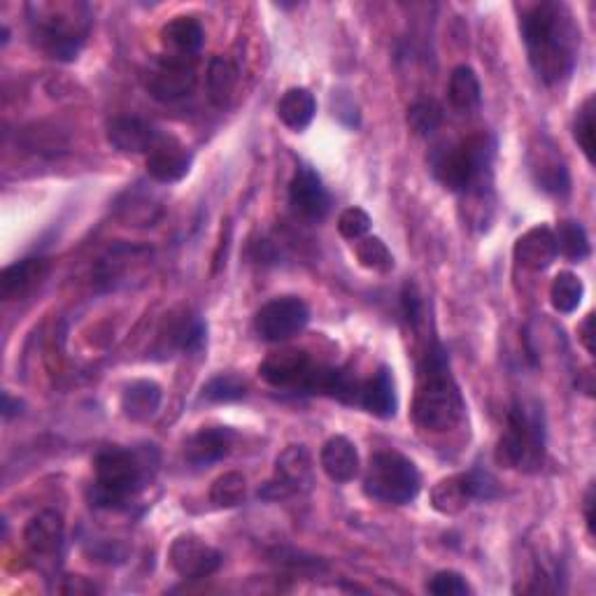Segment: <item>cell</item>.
<instances>
[{"instance_id": "6da1fadb", "label": "cell", "mask_w": 596, "mask_h": 596, "mask_svg": "<svg viewBox=\"0 0 596 596\" xmlns=\"http://www.w3.org/2000/svg\"><path fill=\"white\" fill-rule=\"evenodd\" d=\"M520 31L538 80L559 84L573 73L581 31L564 3H555V0L536 3L522 14Z\"/></svg>"}, {"instance_id": "7a4b0ae2", "label": "cell", "mask_w": 596, "mask_h": 596, "mask_svg": "<svg viewBox=\"0 0 596 596\" xmlns=\"http://www.w3.org/2000/svg\"><path fill=\"white\" fill-rule=\"evenodd\" d=\"M464 401L450 371V359L441 343H433L419 361L417 392L413 403L415 422L427 431H448L462 419Z\"/></svg>"}, {"instance_id": "3957f363", "label": "cell", "mask_w": 596, "mask_h": 596, "mask_svg": "<svg viewBox=\"0 0 596 596\" xmlns=\"http://www.w3.org/2000/svg\"><path fill=\"white\" fill-rule=\"evenodd\" d=\"M28 26L31 38L49 59L70 63L80 57L92 31V8L86 3H31Z\"/></svg>"}, {"instance_id": "277c9868", "label": "cell", "mask_w": 596, "mask_h": 596, "mask_svg": "<svg viewBox=\"0 0 596 596\" xmlns=\"http://www.w3.org/2000/svg\"><path fill=\"white\" fill-rule=\"evenodd\" d=\"M150 452L152 450H124L110 448L103 450L94 462V485L90 499L96 508L119 511L129 505L150 480Z\"/></svg>"}, {"instance_id": "5b68a950", "label": "cell", "mask_w": 596, "mask_h": 596, "mask_svg": "<svg viewBox=\"0 0 596 596\" xmlns=\"http://www.w3.org/2000/svg\"><path fill=\"white\" fill-rule=\"evenodd\" d=\"M546 457V417L538 403L515 401L508 410V425L494 452L501 468L532 470Z\"/></svg>"}, {"instance_id": "8992f818", "label": "cell", "mask_w": 596, "mask_h": 596, "mask_svg": "<svg viewBox=\"0 0 596 596\" xmlns=\"http://www.w3.org/2000/svg\"><path fill=\"white\" fill-rule=\"evenodd\" d=\"M422 487L417 466L398 452H376L363 476V492L380 503L406 505L415 501Z\"/></svg>"}, {"instance_id": "52a82bcc", "label": "cell", "mask_w": 596, "mask_h": 596, "mask_svg": "<svg viewBox=\"0 0 596 596\" xmlns=\"http://www.w3.org/2000/svg\"><path fill=\"white\" fill-rule=\"evenodd\" d=\"M494 143L487 135H470L460 145L433 154V175L448 191L470 189L492 166Z\"/></svg>"}, {"instance_id": "ba28073f", "label": "cell", "mask_w": 596, "mask_h": 596, "mask_svg": "<svg viewBox=\"0 0 596 596\" xmlns=\"http://www.w3.org/2000/svg\"><path fill=\"white\" fill-rule=\"evenodd\" d=\"M310 322V308L298 296H279L257 312L254 331L266 343H285Z\"/></svg>"}, {"instance_id": "9c48e42d", "label": "cell", "mask_w": 596, "mask_h": 596, "mask_svg": "<svg viewBox=\"0 0 596 596\" xmlns=\"http://www.w3.org/2000/svg\"><path fill=\"white\" fill-rule=\"evenodd\" d=\"M196 84L199 75L194 63L175 57L156 59L145 75V86L150 96L159 103H178L194 94Z\"/></svg>"}, {"instance_id": "30bf717a", "label": "cell", "mask_w": 596, "mask_h": 596, "mask_svg": "<svg viewBox=\"0 0 596 596\" xmlns=\"http://www.w3.org/2000/svg\"><path fill=\"white\" fill-rule=\"evenodd\" d=\"M168 559L175 573L184 577V581H203V577L217 573L224 562L219 550L191 534L172 540Z\"/></svg>"}, {"instance_id": "8fae6325", "label": "cell", "mask_w": 596, "mask_h": 596, "mask_svg": "<svg viewBox=\"0 0 596 596\" xmlns=\"http://www.w3.org/2000/svg\"><path fill=\"white\" fill-rule=\"evenodd\" d=\"M318 366L310 361L303 349H279L261 363L259 373L273 388L283 390H310L312 376Z\"/></svg>"}, {"instance_id": "7c38bea8", "label": "cell", "mask_w": 596, "mask_h": 596, "mask_svg": "<svg viewBox=\"0 0 596 596\" xmlns=\"http://www.w3.org/2000/svg\"><path fill=\"white\" fill-rule=\"evenodd\" d=\"M312 478V460L303 445H289L275 462V480L264 489H259L261 497L283 499L298 489L310 485Z\"/></svg>"}, {"instance_id": "4fadbf2b", "label": "cell", "mask_w": 596, "mask_h": 596, "mask_svg": "<svg viewBox=\"0 0 596 596\" xmlns=\"http://www.w3.org/2000/svg\"><path fill=\"white\" fill-rule=\"evenodd\" d=\"M147 175L162 184H175L187 178L191 168V154L178 138L162 133L147 154Z\"/></svg>"}, {"instance_id": "5bb4252c", "label": "cell", "mask_w": 596, "mask_h": 596, "mask_svg": "<svg viewBox=\"0 0 596 596\" xmlns=\"http://www.w3.org/2000/svg\"><path fill=\"white\" fill-rule=\"evenodd\" d=\"M289 203L303 219L320 222L329 215L331 196L320 175L303 166L296 170L289 184Z\"/></svg>"}, {"instance_id": "9a60e30c", "label": "cell", "mask_w": 596, "mask_h": 596, "mask_svg": "<svg viewBox=\"0 0 596 596\" xmlns=\"http://www.w3.org/2000/svg\"><path fill=\"white\" fill-rule=\"evenodd\" d=\"M529 168L536 184L548 191V194H567L571 187L569 178V168L562 159V154L557 152V147L550 143V140H540V147H534L529 154Z\"/></svg>"}, {"instance_id": "2e32d148", "label": "cell", "mask_w": 596, "mask_h": 596, "mask_svg": "<svg viewBox=\"0 0 596 596\" xmlns=\"http://www.w3.org/2000/svg\"><path fill=\"white\" fill-rule=\"evenodd\" d=\"M236 433L229 427H203L187 438L184 460L191 466H213L231 452Z\"/></svg>"}, {"instance_id": "e0dca14e", "label": "cell", "mask_w": 596, "mask_h": 596, "mask_svg": "<svg viewBox=\"0 0 596 596\" xmlns=\"http://www.w3.org/2000/svg\"><path fill=\"white\" fill-rule=\"evenodd\" d=\"M162 131L138 117H117L108 124V143L121 154H150Z\"/></svg>"}, {"instance_id": "ac0fdd59", "label": "cell", "mask_w": 596, "mask_h": 596, "mask_svg": "<svg viewBox=\"0 0 596 596\" xmlns=\"http://www.w3.org/2000/svg\"><path fill=\"white\" fill-rule=\"evenodd\" d=\"M557 240L555 231L548 226H534L527 234H522L515 242V259L522 269L527 271H546L557 259Z\"/></svg>"}, {"instance_id": "d6986e66", "label": "cell", "mask_w": 596, "mask_h": 596, "mask_svg": "<svg viewBox=\"0 0 596 596\" xmlns=\"http://www.w3.org/2000/svg\"><path fill=\"white\" fill-rule=\"evenodd\" d=\"M357 406L380 419H390L396 415L398 401H396V388H394V378L390 368L382 366L380 371H376L371 378L361 380Z\"/></svg>"}, {"instance_id": "ffe728a7", "label": "cell", "mask_w": 596, "mask_h": 596, "mask_svg": "<svg viewBox=\"0 0 596 596\" xmlns=\"http://www.w3.org/2000/svg\"><path fill=\"white\" fill-rule=\"evenodd\" d=\"M205 43L203 26L194 16H175L162 28V45L168 57L175 59H194Z\"/></svg>"}, {"instance_id": "44dd1931", "label": "cell", "mask_w": 596, "mask_h": 596, "mask_svg": "<svg viewBox=\"0 0 596 596\" xmlns=\"http://www.w3.org/2000/svg\"><path fill=\"white\" fill-rule=\"evenodd\" d=\"M49 273L47 259H24L0 273V296L5 301H20L38 287Z\"/></svg>"}, {"instance_id": "7402d4cb", "label": "cell", "mask_w": 596, "mask_h": 596, "mask_svg": "<svg viewBox=\"0 0 596 596\" xmlns=\"http://www.w3.org/2000/svg\"><path fill=\"white\" fill-rule=\"evenodd\" d=\"M322 468L329 476V480L347 485L359 476V452L355 443L345 436H333L324 443L320 454Z\"/></svg>"}, {"instance_id": "603a6c76", "label": "cell", "mask_w": 596, "mask_h": 596, "mask_svg": "<svg viewBox=\"0 0 596 596\" xmlns=\"http://www.w3.org/2000/svg\"><path fill=\"white\" fill-rule=\"evenodd\" d=\"M63 536H65L63 517L55 511H45V513H38L35 517H31V522L26 524V529H24L26 548L35 557L57 555L63 546Z\"/></svg>"}, {"instance_id": "cb8c5ba5", "label": "cell", "mask_w": 596, "mask_h": 596, "mask_svg": "<svg viewBox=\"0 0 596 596\" xmlns=\"http://www.w3.org/2000/svg\"><path fill=\"white\" fill-rule=\"evenodd\" d=\"M162 388L154 380H135L121 394V410L133 422H147L162 406Z\"/></svg>"}, {"instance_id": "d4e9b609", "label": "cell", "mask_w": 596, "mask_h": 596, "mask_svg": "<svg viewBox=\"0 0 596 596\" xmlns=\"http://www.w3.org/2000/svg\"><path fill=\"white\" fill-rule=\"evenodd\" d=\"M473 499L476 497H473L468 473L443 478L441 482H436L431 489V505H433V511H438L441 515L464 513Z\"/></svg>"}, {"instance_id": "484cf974", "label": "cell", "mask_w": 596, "mask_h": 596, "mask_svg": "<svg viewBox=\"0 0 596 596\" xmlns=\"http://www.w3.org/2000/svg\"><path fill=\"white\" fill-rule=\"evenodd\" d=\"M314 112H318V100L303 86L289 90L277 100V117L291 131H306L314 119Z\"/></svg>"}, {"instance_id": "4316f807", "label": "cell", "mask_w": 596, "mask_h": 596, "mask_svg": "<svg viewBox=\"0 0 596 596\" xmlns=\"http://www.w3.org/2000/svg\"><path fill=\"white\" fill-rule=\"evenodd\" d=\"M168 336L162 333V341L168 343L170 349H180V353H199L205 345V324L196 318V314L184 312L182 318L168 320Z\"/></svg>"}, {"instance_id": "83f0119b", "label": "cell", "mask_w": 596, "mask_h": 596, "mask_svg": "<svg viewBox=\"0 0 596 596\" xmlns=\"http://www.w3.org/2000/svg\"><path fill=\"white\" fill-rule=\"evenodd\" d=\"M480 80L470 65H457L448 82V98L454 110L470 112L480 105Z\"/></svg>"}, {"instance_id": "f1b7e54d", "label": "cell", "mask_w": 596, "mask_h": 596, "mask_svg": "<svg viewBox=\"0 0 596 596\" xmlns=\"http://www.w3.org/2000/svg\"><path fill=\"white\" fill-rule=\"evenodd\" d=\"M238 86V68L226 59L215 57L207 65V98L215 108H226Z\"/></svg>"}, {"instance_id": "f546056e", "label": "cell", "mask_w": 596, "mask_h": 596, "mask_svg": "<svg viewBox=\"0 0 596 596\" xmlns=\"http://www.w3.org/2000/svg\"><path fill=\"white\" fill-rule=\"evenodd\" d=\"M583 296H585V285H583V279L577 277L575 273L562 271L552 279L550 301H552V308L557 312H562V314L575 312L577 306L583 303Z\"/></svg>"}, {"instance_id": "4dcf8cb0", "label": "cell", "mask_w": 596, "mask_h": 596, "mask_svg": "<svg viewBox=\"0 0 596 596\" xmlns=\"http://www.w3.org/2000/svg\"><path fill=\"white\" fill-rule=\"evenodd\" d=\"M557 252L567 257L573 264L585 261L589 257V238L587 231L577 222H562L555 234Z\"/></svg>"}, {"instance_id": "1f68e13d", "label": "cell", "mask_w": 596, "mask_h": 596, "mask_svg": "<svg viewBox=\"0 0 596 596\" xmlns=\"http://www.w3.org/2000/svg\"><path fill=\"white\" fill-rule=\"evenodd\" d=\"M355 254L359 259V264L368 271L376 273H390L394 269V257L390 252L388 245H384L380 238L363 236L355 245Z\"/></svg>"}, {"instance_id": "d6a6232c", "label": "cell", "mask_w": 596, "mask_h": 596, "mask_svg": "<svg viewBox=\"0 0 596 596\" xmlns=\"http://www.w3.org/2000/svg\"><path fill=\"white\" fill-rule=\"evenodd\" d=\"M245 494H248V482L240 476V473L231 470L224 473L215 482L213 489H210V501H213L217 508H236L245 501Z\"/></svg>"}, {"instance_id": "836d02e7", "label": "cell", "mask_w": 596, "mask_h": 596, "mask_svg": "<svg viewBox=\"0 0 596 596\" xmlns=\"http://www.w3.org/2000/svg\"><path fill=\"white\" fill-rule=\"evenodd\" d=\"M443 124V108L436 100H417L408 108V127L417 135H431Z\"/></svg>"}, {"instance_id": "e575fe53", "label": "cell", "mask_w": 596, "mask_h": 596, "mask_svg": "<svg viewBox=\"0 0 596 596\" xmlns=\"http://www.w3.org/2000/svg\"><path fill=\"white\" fill-rule=\"evenodd\" d=\"M245 394H248V384H245V380L236 373H222L203 388V398L213 403L240 401Z\"/></svg>"}, {"instance_id": "d590c367", "label": "cell", "mask_w": 596, "mask_h": 596, "mask_svg": "<svg viewBox=\"0 0 596 596\" xmlns=\"http://www.w3.org/2000/svg\"><path fill=\"white\" fill-rule=\"evenodd\" d=\"M594 115H596V108H594V96H589L583 105L581 110H577L575 115V124H573V135H575V143L581 145L583 154L587 156V162L594 164V135H596V121H594Z\"/></svg>"}, {"instance_id": "8d00e7d4", "label": "cell", "mask_w": 596, "mask_h": 596, "mask_svg": "<svg viewBox=\"0 0 596 596\" xmlns=\"http://www.w3.org/2000/svg\"><path fill=\"white\" fill-rule=\"evenodd\" d=\"M371 229V217L361 207H347L338 217V231L347 240H361Z\"/></svg>"}, {"instance_id": "74e56055", "label": "cell", "mask_w": 596, "mask_h": 596, "mask_svg": "<svg viewBox=\"0 0 596 596\" xmlns=\"http://www.w3.org/2000/svg\"><path fill=\"white\" fill-rule=\"evenodd\" d=\"M427 589H429V594H436V596H466V594H470L466 577L457 571L436 573L429 581Z\"/></svg>"}, {"instance_id": "f35d334b", "label": "cell", "mask_w": 596, "mask_h": 596, "mask_svg": "<svg viewBox=\"0 0 596 596\" xmlns=\"http://www.w3.org/2000/svg\"><path fill=\"white\" fill-rule=\"evenodd\" d=\"M403 310H406V320L417 326L419 314H422V298H419L415 285H406L403 289Z\"/></svg>"}, {"instance_id": "ab89813d", "label": "cell", "mask_w": 596, "mask_h": 596, "mask_svg": "<svg viewBox=\"0 0 596 596\" xmlns=\"http://www.w3.org/2000/svg\"><path fill=\"white\" fill-rule=\"evenodd\" d=\"M577 333H581L583 347L587 349L589 355H594V314H587L585 322L581 324V329H577Z\"/></svg>"}, {"instance_id": "60d3db41", "label": "cell", "mask_w": 596, "mask_h": 596, "mask_svg": "<svg viewBox=\"0 0 596 596\" xmlns=\"http://www.w3.org/2000/svg\"><path fill=\"white\" fill-rule=\"evenodd\" d=\"M65 594H90V592H96L94 585L90 583H84V577L80 575H73V577H68V585L63 587Z\"/></svg>"}, {"instance_id": "b9f144b4", "label": "cell", "mask_w": 596, "mask_h": 596, "mask_svg": "<svg viewBox=\"0 0 596 596\" xmlns=\"http://www.w3.org/2000/svg\"><path fill=\"white\" fill-rule=\"evenodd\" d=\"M22 406H24V403L20 398H14L10 392H5L3 394V408H0V410H3L5 419H12L14 415L22 413Z\"/></svg>"}, {"instance_id": "7bdbcfd3", "label": "cell", "mask_w": 596, "mask_h": 596, "mask_svg": "<svg viewBox=\"0 0 596 596\" xmlns=\"http://www.w3.org/2000/svg\"><path fill=\"white\" fill-rule=\"evenodd\" d=\"M594 487L587 489V494H585V505H583V511H585V522H587V529L589 534L594 536Z\"/></svg>"}]
</instances>
